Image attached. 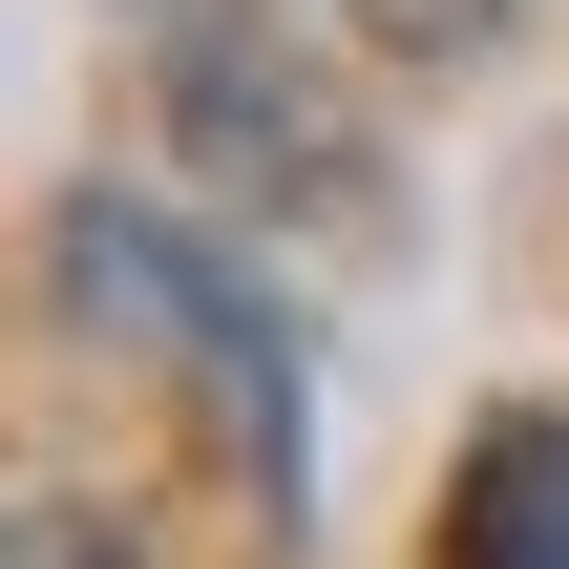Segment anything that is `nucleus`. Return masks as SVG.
I'll return each instance as SVG.
<instances>
[{"label": "nucleus", "mask_w": 569, "mask_h": 569, "mask_svg": "<svg viewBox=\"0 0 569 569\" xmlns=\"http://www.w3.org/2000/svg\"><path fill=\"white\" fill-rule=\"evenodd\" d=\"M443 569H569V422L549 401H507L443 465Z\"/></svg>", "instance_id": "2"}, {"label": "nucleus", "mask_w": 569, "mask_h": 569, "mask_svg": "<svg viewBox=\"0 0 569 569\" xmlns=\"http://www.w3.org/2000/svg\"><path fill=\"white\" fill-rule=\"evenodd\" d=\"M169 106L211 127V169H338V148H317V84H296L253 21H190V42H169ZM338 190H359V169H338Z\"/></svg>", "instance_id": "3"}, {"label": "nucleus", "mask_w": 569, "mask_h": 569, "mask_svg": "<svg viewBox=\"0 0 569 569\" xmlns=\"http://www.w3.org/2000/svg\"><path fill=\"white\" fill-rule=\"evenodd\" d=\"M42 274H63V317L84 338H127V359H169L211 422H232V465L296 507V465H317V380H296V338H274V296L211 253V232H169V211H127V190H84L63 232H42Z\"/></svg>", "instance_id": "1"}, {"label": "nucleus", "mask_w": 569, "mask_h": 569, "mask_svg": "<svg viewBox=\"0 0 569 569\" xmlns=\"http://www.w3.org/2000/svg\"><path fill=\"white\" fill-rule=\"evenodd\" d=\"M21 569H127V549H106L84 507H21Z\"/></svg>", "instance_id": "5"}, {"label": "nucleus", "mask_w": 569, "mask_h": 569, "mask_svg": "<svg viewBox=\"0 0 569 569\" xmlns=\"http://www.w3.org/2000/svg\"><path fill=\"white\" fill-rule=\"evenodd\" d=\"M359 42H401V63H443V42H486V21H528V0H338Z\"/></svg>", "instance_id": "4"}]
</instances>
